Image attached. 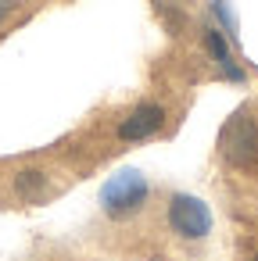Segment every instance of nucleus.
<instances>
[{
  "label": "nucleus",
  "mask_w": 258,
  "mask_h": 261,
  "mask_svg": "<svg viewBox=\"0 0 258 261\" xmlns=\"http://www.w3.org/2000/svg\"><path fill=\"white\" fill-rule=\"evenodd\" d=\"M219 154L226 165L258 175V118H251L247 111H237L219 133Z\"/></svg>",
  "instance_id": "f257e3e1"
},
{
  "label": "nucleus",
  "mask_w": 258,
  "mask_h": 261,
  "mask_svg": "<svg viewBox=\"0 0 258 261\" xmlns=\"http://www.w3.org/2000/svg\"><path fill=\"white\" fill-rule=\"evenodd\" d=\"M151 197V182L147 175H140L136 168H119L104 186H101V207L111 218H126L133 211L144 207V200Z\"/></svg>",
  "instance_id": "f03ea898"
},
{
  "label": "nucleus",
  "mask_w": 258,
  "mask_h": 261,
  "mask_svg": "<svg viewBox=\"0 0 258 261\" xmlns=\"http://www.w3.org/2000/svg\"><path fill=\"white\" fill-rule=\"evenodd\" d=\"M169 225L183 240H204L212 232V207L194 193H172L169 197Z\"/></svg>",
  "instance_id": "7ed1b4c3"
},
{
  "label": "nucleus",
  "mask_w": 258,
  "mask_h": 261,
  "mask_svg": "<svg viewBox=\"0 0 258 261\" xmlns=\"http://www.w3.org/2000/svg\"><path fill=\"white\" fill-rule=\"evenodd\" d=\"M161 122H165V111H161L158 104H140V108L119 125V136H122V140H147V136H154V133L161 129Z\"/></svg>",
  "instance_id": "20e7f679"
},
{
  "label": "nucleus",
  "mask_w": 258,
  "mask_h": 261,
  "mask_svg": "<svg viewBox=\"0 0 258 261\" xmlns=\"http://www.w3.org/2000/svg\"><path fill=\"white\" fill-rule=\"evenodd\" d=\"M204 47L212 50V58H215V65L222 68V75H226V79L244 83V72L237 68V61H233V54H229V47H226V40H222V33H219V29H204Z\"/></svg>",
  "instance_id": "39448f33"
},
{
  "label": "nucleus",
  "mask_w": 258,
  "mask_h": 261,
  "mask_svg": "<svg viewBox=\"0 0 258 261\" xmlns=\"http://www.w3.org/2000/svg\"><path fill=\"white\" fill-rule=\"evenodd\" d=\"M15 190H18V197H22V200H43V197H47V179H43V172L26 168V172H18Z\"/></svg>",
  "instance_id": "423d86ee"
},
{
  "label": "nucleus",
  "mask_w": 258,
  "mask_h": 261,
  "mask_svg": "<svg viewBox=\"0 0 258 261\" xmlns=\"http://www.w3.org/2000/svg\"><path fill=\"white\" fill-rule=\"evenodd\" d=\"M212 11L219 15V22L226 25V33H233V36H237V15L229 11V4H226V0H212Z\"/></svg>",
  "instance_id": "0eeeda50"
},
{
  "label": "nucleus",
  "mask_w": 258,
  "mask_h": 261,
  "mask_svg": "<svg viewBox=\"0 0 258 261\" xmlns=\"http://www.w3.org/2000/svg\"><path fill=\"white\" fill-rule=\"evenodd\" d=\"M15 4H18V0H0V22H4V18L15 11Z\"/></svg>",
  "instance_id": "6e6552de"
},
{
  "label": "nucleus",
  "mask_w": 258,
  "mask_h": 261,
  "mask_svg": "<svg viewBox=\"0 0 258 261\" xmlns=\"http://www.w3.org/2000/svg\"><path fill=\"white\" fill-rule=\"evenodd\" d=\"M254 261H258V257H254Z\"/></svg>",
  "instance_id": "1a4fd4ad"
}]
</instances>
